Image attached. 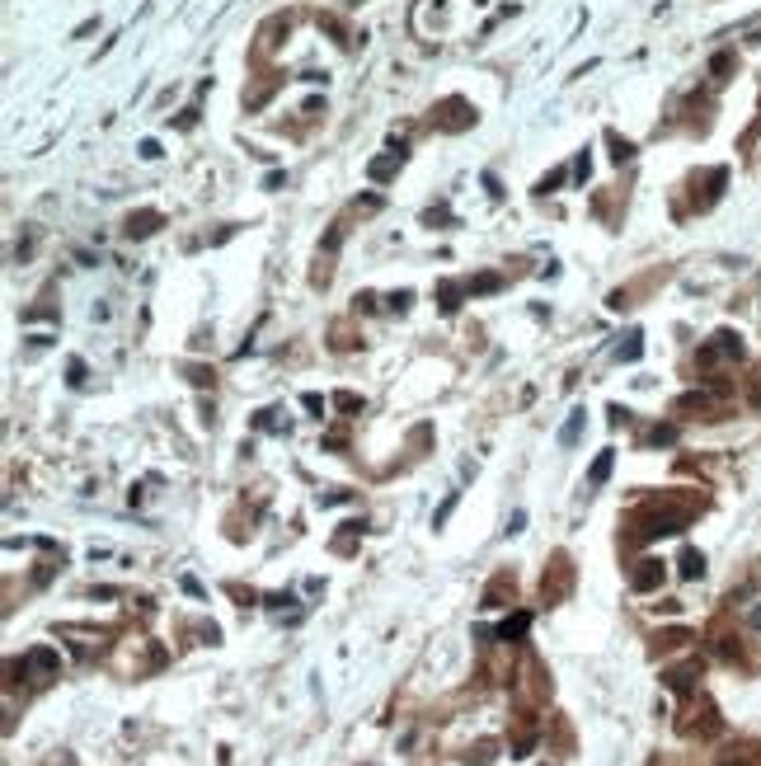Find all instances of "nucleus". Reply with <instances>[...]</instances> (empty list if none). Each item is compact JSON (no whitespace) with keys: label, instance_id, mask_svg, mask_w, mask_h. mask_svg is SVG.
<instances>
[{"label":"nucleus","instance_id":"23","mask_svg":"<svg viewBox=\"0 0 761 766\" xmlns=\"http://www.w3.org/2000/svg\"><path fill=\"white\" fill-rule=\"evenodd\" d=\"M301 405H306V414H325V400H320V395H306Z\"/></svg>","mask_w":761,"mask_h":766},{"label":"nucleus","instance_id":"25","mask_svg":"<svg viewBox=\"0 0 761 766\" xmlns=\"http://www.w3.org/2000/svg\"><path fill=\"white\" fill-rule=\"evenodd\" d=\"M282 183H287V174H282V169H273L268 179H263V188H282Z\"/></svg>","mask_w":761,"mask_h":766},{"label":"nucleus","instance_id":"26","mask_svg":"<svg viewBox=\"0 0 761 766\" xmlns=\"http://www.w3.org/2000/svg\"><path fill=\"white\" fill-rule=\"evenodd\" d=\"M747 625H752V630H761V602H757V607L747 611Z\"/></svg>","mask_w":761,"mask_h":766},{"label":"nucleus","instance_id":"6","mask_svg":"<svg viewBox=\"0 0 761 766\" xmlns=\"http://www.w3.org/2000/svg\"><path fill=\"white\" fill-rule=\"evenodd\" d=\"M677 569H682V578H705V555L695 550V545H682V555H677Z\"/></svg>","mask_w":761,"mask_h":766},{"label":"nucleus","instance_id":"7","mask_svg":"<svg viewBox=\"0 0 761 766\" xmlns=\"http://www.w3.org/2000/svg\"><path fill=\"white\" fill-rule=\"evenodd\" d=\"M460 296H465V287H456V282H442V287H437V306H442V316H456Z\"/></svg>","mask_w":761,"mask_h":766},{"label":"nucleus","instance_id":"20","mask_svg":"<svg viewBox=\"0 0 761 766\" xmlns=\"http://www.w3.org/2000/svg\"><path fill=\"white\" fill-rule=\"evenodd\" d=\"M193 123H198V109H183V113H179V118H174V127H183V132H188V127H193Z\"/></svg>","mask_w":761,"mask_h":766},{"label":"nucleus","instance_id":"4","mask_svg":"<svg viewBox=\"0 0 761 766\" xmlns=\"http://www.w3.org/2000/svg\"><path fill=\"white\" fill-rule=\"evenodd\" d=\"M160 226H165V216L146 207V212H132V216H127V236H132V240H146V236H156Z\"/></svg>","mask_w":761,"mask_h":766},{"label":"nucleus","instance_id":"9","mask_svg":"<svg viewBox=\"0 0 761 766\" xmlns=\"http://www.w3.org/2000/svg\"><path fill=\"white\" fill-rule=\"evenodd\" d=\"M526 625H531V616L517 611V616H508L503 625H498V640H517V635H526Z\"/></svg>","mask_w":761,"mask_h":766},{"label":"nucleus","instance_id":"2","mask_svg":"<svg viewBox=\"0 0 761 766\" xmlns=\"http://www.w3.org/2000/svg\"><path fill=\"white\" fill-rule=\"evenodd\" d=\"M56 649H47V644H38V649H29V658H24V672L34 677V682H47V677L56 672Z\"/></svg>","mask_w":761,"mask_h":766},{"label":"nucleus","instance_id":"11","mask_svg":"<svg viewBox=\"0 0 761 766\" xmlns=\"http://www.w3.org/2000/svg\"><path fill=\"white\" fill-rule=\"evenodd\" d=\"M611 461H616V451H611V447L597 451V461H593V485H602L606 475H611Z\"/></svg>","mask_w":761,"mask_h":766},{"label":"nucleus","instance_id":"10","mask_svg":"<svg viewBox=\"0 0 761 766\" xmlns=\"http://www.w3.org/2000/svg\"><path fill=\"white\" fill-rule=\"evenodd\" d=\"M715 348L724 353V358H742V338L733 334V329H724V334H715Z\"/></svg>","mask_w":761,"mask_h":766},{"label":"nucleus","instance_id":"21","mask_svg":"<svg viewBox=\"0 0 761 766\" xmlns=\"http://www.w3.org/2000/svg\"><path fill=\"white\" fill-rule=\"evenodd\" d=\"M710 71H715V76H728V71H733V56H728V52L715 56V66H710Z\"/></svg>","mask_w":761,"mask_h":766},{"label":"nucleus","instance_id":"3","mask_svg":"<svg viewBox=\"0 0 761 766\" xmlns=\"http://www.w3.org/2000/svg\"><path fill=\"white\" fill-rule=\"evenodd\" d=\"M695 682H700V663H695V658H686V663H677V667H667V672H662V687H672V691H691Z\"/></svg>","mask_w":761,"mask_h":766},{"label":"nucleus","instance_id":"17","mask_svg":"<svg viewBox=\"0 0 761 766\" xmlns=\"http://www.w3.org/2000/svg\"><path fill=\"white\" fill-rule=\"evenodd\" d=\"M705 405H710V390H691L677 400V409H705Z\"/></svg>","mask_w":761,"mask_h":766},{"label":"nucleus","instance_id":"12","mask_svg":"<svg viewBox=\"0 0 761 766\" xmlns=\"http://www.w3.org/2000/svg\"><path fill=\"white\" fill-rule=\"evenodd\" d=\"M179 372H183V376H188V381H193V385H212V381H216V376H212V367H193V362H183Z\"/></svg>","mask_w":761,"mask_h":766},{"label":"nucleus","instance_id":"13","mask_svg":"<svg viewBox=\"0 0 761 766\" xmlns=\"http://www.w3.org/2000/svg\"><path fill=\"white\" fill-rule=\"evenodd\" d=\"M498 287H503V278H470V282H465V292H470V296H484V292H498Z\"/></svg>","mask_w":761,"mask_h":766},{"label":"nucleus","instance_id":"22","mask_svg":"<svg viewBox=\"0 0 761 766\" xmlns=\"http://www.w3.org/2000/svg\"><path fill=\"white\" fill-rule=\"evenodd\" d=\"M371 306H376V296H371V292H358V296H353V311H371Z\"/></svg>","mask_w":761,"mask_h":766},{"label":"nucleus","instance_id":"18","mask_svg":"<svg viewBox=\"0 0 761 766\" xmlns=\"http://www.w3.org/2000/svg\"><path fill=\"white\" fill-rule=\"evenodd\" d=\"M583 418H588V414H583V409H573V414H569V428L560 433V442H564V447H569V442L578 438V423H583Z\"/></svg>","mask_w":761,"mask_h":766},{"label":"nucleus","instance_id":"14","mask_svg":"<svg viewBox=\"0 0 761 766\" xmlns=\"http://www.w3.org/2000/svg\"><path fill=\"white\" fill-rule=\"evenodd\" d=\"M639 343H644V338H639V329H635V334H630L625 343H620V348H616V358H620V362H635L639 353H644V348H639Z\"/></svg>","mask_w":761,"mask_h":766},{"label":"nucleus","instance_id":"16","mask_svg":"<svg viewBox=\"0 0 761 766\" xmlns=\"http://www.w3.org/2000/svg\"><path fill=\"white\" fill-rule=\"evenodd\" d=\"M334 405L343 409V414H358V409H362V395H353V390H338V395H334Z\"/></svg>","mask_w":761,"mask_h":766},{"label":"nucleus","instance_id":"5","mask_svg":"<svg viewBox=\"0 0 761 766\" xmlns=\"http://www.w3.org/2000/svg\"><path fill=\"white\" fill-rule=\"evenodd\" d=\"M662 574H667L662 560H644L635 569V593H653V588H662Z\"/></svg>","mask_w":761,"mask_h":766},{"label":"nucleus","instance_id":"27","mask_svg":"<svg viewBox=\"0 0 761 766\" xmlns=\"http://www.w3.org/2000/svg\"><path fill=\"white\" fill-rule=\"evenodd\" d=\"M719 766H752V762H747V757H724Z\"/></svg>","mask_w":761,"mask_h":766},{"label":"nucleus","instance_id":"8","mask_svg":"<svg viewBox=\"0 0 761 766\" xmlns=\"http://www.w3.org/2000/svg\"><path fill=\"white\" fill-rule=\"evenodd\" d=\"M606 146H611V156H616V165H630L635 160V146H630L620 132H606Z\"/></svg>","mask_w":761,"mask_h":766},{"label":"nucleus","instance_id":"24","mask_svg":"<svg viewBox=\"0 0 761 766\" xmlns=\"http://www.w3.org/2000/svg\"><path fill=\"white\" fill-rule=\"evenodd\" d=\"M672 438H677V428H653L649 433V442H672Z\"/></svg>","mask_w":761,"mask_h":766},{"label":"nucleus","instance_id":"15","mask_svg":"<svg viewBox=\"0 0 761 766\" xmlns=\"http://www.w3.org/2000/svg\"><path fill=\"white\" fill-rule=\"evenodd\" d=\"M395 174V156H376L371 160V179H390Z\"/></svg>","mask_w":761,"mask_h":766},{"label":"nucleus","instance_id":"1","mask_svg":"<svg viewBox=\"0 0 761 766\" xmlns=\"http://www.w3.org/2000/svg\"><path fill=\"white\" fill-rule=\"evenodd\" d=\"M442 127H451V132H460V127H470L475 123V109L465 99H447V104H437V113H433Z\"/></svg>","mask_w":761,"mask_h":766},{"label":"nucleus","instance_id":"19","mask_svg":"<svg viewBox=\"0 0 761 766\" xmlns=\"http://www.w3.org/2000/svg\"><path fill=\"white\" fill-rule=\"evenodd\" d=\"M385 306H390V311H409V306H414V292H395V296H385Z\"/></svg>","mask_w":761,"mask_h":766}]
</instances>
